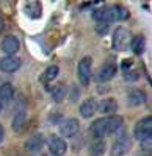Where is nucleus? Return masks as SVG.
Segmentation results:
<instances>
[{"label":"nucleus","instance_id":"f257e3e1","mask_svg":"<svg viewBox=\"0 0 152 156\" xmlns=\"http://www.w3.org/2000/svg\"><path fill=\"white\" fill-rule=\"evenodd\" d=\"M124 128V119L121 115H107L93 123L91 131L96 139H104L108 134H115Z\"/></svg>","mask_w":152,"mask_h":156},{"label":"nucleus","instance_id":"f03ea898","mask_svg":"<svg viewBox=\"0 0 152 156\" xmlns=\"http://www.w3.org/2000/svg\"><path fill=\"white\" fill-rule=\"evenodd\" d=\"M111 45H113V50L116 51H125L130 45V33L127 28L124 27H118L115 31H113V36H111Z\"/></svg>","mask_w":152,"mask_h":156},{"label":"nucleus","instance_id":"7ed1b4c3","mask_svg":"<svg viewBox=\"0 0 152 156\" xmlns=\"http://www.w3.org/2000/svg\"><path fill=\"white\" fill-rule=\"evenodd\" d=\"M133 136L140 142H150V137H152V117L150 115L143 117V119L135 125Z\"/></svg>","mask_w":152,"mask_h":156},{"label":"nucleus","instance_id":"20e7f679","mask_svg":"<svg viewBox=\"0 0 152 156\" xmlns=\"http://www.w3.org/2000/svg\"><path fill=\"white\" fill-rule=\"evenodd\" d=\"M130 148H132V140H130V137L125 134V133H121V134L115 139V142H113L110 153H111V156H124V154L129 153Z\"/></svg>","mask_w":152,"mask_h":156},{"label":"nucleus","instance_id":"39448f33","mask_svg":"<svg viewBox=\"0 0 152 156\" xmlns=\"http://www.w3.org/2000/svg\"><path fill=\"white\" fill-rule=\"evenodd\" d=\"M93 75V59L90 56H85L79 62V80L82 86H88Z\"/></svg>","mask_w":152,"mask_h":156},{"label":"nucleus","instance_id":"423d86ee","mask_svg":"<svg viewBox=\"0 0 152 156\" xmlns=\"http://www.w3.org/2000/svg\"><path fill=\"white\" fill-rule=\"evenodd\" d=\"M47 147H49L50 154H54V156H63L68 150L66 140L63 137H58V136H50L47 140Z\"/></svg>","mask_w":152,"mask_h":156},{"label":"nucleus","instance_id":"0eeeda50","mask_svg":"<svg viewBox=\"0 0 152 156\" xmlns=\"http://www.w3.org/2000/svg\"><path fill=\"white\" fill-rule=\"evenodd\" d=\"M116 75V64L113 61H107L102 67H100L96 73V81L97 83H107L113 76Z\"/></svg>","mask_w":152,"mask_h":156},{"label":"nucleus","instance_id":"6e6552de","mask_svg":"<svg viewBox=\"0 0 152 156\" xmlns=\"http://www.w3.org/2000/svg\"><path fill=\"white\" fill-rule=\"evenodd\" d=\"M80 123L77 119H66L60 123V136L61 137H74L79 133Z\"/></svg>","mask_w":152,"mask_h":156},{"label":"nucleus","instance_id":"1a4fd4ad","mask_svg":"<svg viewBox=\"0 0 152 156\" xmlns=\"http://www.w3.org/2000/svg\"><path fill=\"white\" fill-rule=\"evenodd\" d=\"M2 51L6 55V56H16V53L19 51V39L16 36H6L3 41H2Z\"/></svg>","mask_w":152,"mask_h":156},{"label":"nucleus","instance_id":"9d476101","mask_svg":"<svg viewBox=\"0 0 152 156\" xmlns=\"http://www.w3.org/2000/svg\"><path fill=\"white\" fill-rule=\"evenodd\" d=\"M22 66V62L17 56H3L0 59V70H3L6 73H14L19 70Z\"/></svg>","mask_w":152,"mask_h":156},{"label":"nucleus","instance_id":"9b49d317","mask_svg":"<svg viewBox=\"0 0 152 156\" xmlns=\"http://www.w3.org/2000/svg\"><path fill=\"white\" fill-rule=\"evenodd\" d=\"M93 17L96 19V22H107L111 23L115 22V6H104L97 11L93 12Z\"/></svg>","mask_w":152,"mask_h":156},{"label":"nucleus","instance_id":"f8f14e48","mask_svg":"<svg viewBox=\"0 0 152 156\" xmlns=\"http://www.w3.org/2000/svg\"><path fill=\"white\" fill-rule=\"evenodd\" d=\"M97 111L100 114H105V117L115 115V112L118 111V103L115 98H104L97 103Z\"/></svg>","mask_w":152,"mask_h":156},{"label":"nucleus","instance_id":"ddd939ff","mask_svg":"<svg viewBox=\"0 0 152 156\" xmlns=\"http://www.w3.org/2000/svg\"><path fill=\"white\" fill-rule=\"evenodd\" d=\"M43 147H44V137L41 134H35L25 142V150L30 154H38L43 150Z\"/></svg>","mask_w":152,"mask_h":156},{"label":"nucleus","instance_id":"4468645a","mask_svg":"<svg viewBox=\"0 0 152 156\" xmlns=\"http://www.w3.org/2000/svg\"><path fill=\"white\" fill-rule=\"evenodd\" d=\"M97 112V101L94 98H88L80 105V115L85 119H91Z\"/></svg>","mask_w":152,"mask_h":156},{"label":"nucleus","instance_id":"2eb2a0df","mask_svg":"<svg viewBox=\"0 0 152 156\" xmlns=\"http://www.w3.org/2000/svg\"><path fill=\"white\" fill-rule=\"evenodd\" d=\"M146 94L143 92L141 89H132L129 95H127V101L130 106H141L146 103Z\"/></svg>","mask_w":152,"mask_h":156},{"label":"nucleus","instance_id":"dca6fc26","mask_svg":"<svg viewBox=\"0 0 152 156\" xmlns=\"http://www.w3.org/2000/svg\"><path fill=\"white\" fill-rule=\"evenodd\" d=\"M13 97H14V87H13V84L11 83H3L2 86H0V103L8 105V103L13 100Z\"/></svg>","mask_w":152,"mask_h":156},{"label":"nucleus","instance_id":"f3484780","mask_svg":"<svg viewBox=\"0 0 152 156\" xmlns=\"http://www.w3.org/2000/svg\"><path fill=\"white\" fill-rule=\"evenodd\" d=\"M130 50L133 51L135 55H141L143 51L146 50V39H144V36H135V37H132L130 39Z\"/></svg>","mask_w":152,"mask_h":156},{"label":"nucleus","instance_id":"a211bd4d","mask_svg":"<svg viewBox=\"0 0 152 156\" xmlns=\"http://www.w3.org/2000/svg\"><path fill=\"white\" fill-rule=\"evenodd\" d=\"M25 125H27V114H25L24 111L16 112V115L13 117V123H11L13 129H14L16 133H20V131H24Z\"/></svg>","mask_w":152,"mask_h":156},{"label":"nucleus","instance_id":"6ab92c4d","mask_svg":"<svg viewBox=\"0 0 152 156\" xmlns=\"http://www.w3.org/2000/svg\"><path fill=\"white\" fill-rule=\"evenodd\" d=\"M25 12H27V16L32 17V19H38L41 17V12H43V6L39 2H28L25 5Z\"/></svg>","mask_w":152,"mask_h":156},{"label":"nucleus","instance_id":"aec40b11","mask_svg":"<svg viewBox=\"0 0 152 156\" xmlns=\"http://www.w3.org/2000/svg\"><path fill=\"white\" fill-rule=\"evenodd\" d=\"M105 142L102 139H94L90 144V154L91 156H102L105 153Z\"/></svg>","mask_w":152,"mask_h":156},{"label":"nucleus","instance_id":"412c9836","mask_svg":"<svg viewBox=\"0 0 152 156\" xmlns=\"http://www.w3.org/2000/svg\"><path fill=\"white\" fill-rule=\"evenodd\" d=\"M50 95H52V98L55 101H63L65 100V95H66V89L63 86H54L52 89H50Z\"/></svg>","mask_w":152,"mask_h":156},{"label":"nucleus","instance_id":"4be33fe9","mask_svg":"<svg viewBox=\"0 0 152 156\" xmlns=\"http://www.w3.org/2000/svg\"><path fill=\"white\" fill-rule=\"evenodd\" d=\"M58 73H60V69H58L57 66H50V67H47V69H46L43 80H44L46 83H50V81H54L55 78L58 76Z\"/></svg>","mask_w":152,"mask_h":156},{"label":"nucleus","instance_id":"5701e85b","mask_svg":"<svg viewBox=\"0 0 152 156\" xmlns=\"http://www.w3.org/2000/svg\"><path fill=\"white\" fill-rule=\"evenodd\" d=\"M113 6H115V19L116 20H124L129 17V12L124 6H121V5H113Z\"/></svg>","mask_w":152,"mask_h":156},{"label":"nucleus","instance_id":"b1692460","mask_svg":"<svg viewBox=\"0 0 152 156\" xmlns=\"http://www.w3.org/2000/svg\"><path fill=\"white\" fill-rule=\"evenodd\" d=\"M108 27H110V23L107 22H97V27H96V31L99 34H105L108 31Z\"/></svg>","mask_w":152,"mask_h":156},{"label":"nucleus","instance_id":"393cba45","mask_svg":"<svg viewBox=\"0 0 152 156\" xmlns=\"http://www.w3.org/2000/svg\"><path fill=\"white\" fill-rule=\"evenodd\" d=\"M124 76L127 81H135V80H138V72L136 70H127V72H124Z\"/></svg>","mask_w":152,"mask_h":156},{"label":"nucleus","instance_id":"a878e982","mask_svg":"<svg viewBox=\"0 0 152 156\" xmlns=\"http://www.w3.org/2000/svg\"><path fill=\"white\" fill-rule=\"evenodd\" d=\"M3 27H5V20H3V16H2V12H0V31L3 30Z\"/></svg>","mask_w":152,"mask_h":156},{"label":"nucleus","instance_id":"bb28decb","mask_svg":"<svg viewBox=\"0 0 152 156\" xmlns=\"http://www.w3.org/2000/svg\"><path fill=\"white\" fill-rule=\"evenodd\" d=\"M3 137H5V131H3V126L0 125V142L3 140Z\"/></svg>","mask_w":152,"mask_h":156},{"label":"nucleus","instance_id":"cd10ccee","mask_svg":"<svg viewBox=\"0 0 152 156\" xmlns=\"http://www.w3.org/2000/svg\"><path fill=\"white\" fill-rule=\"evenodd\" d=\"M0 112H2V103H0Z\"/></svg>","mask_w":152,"mask_h":156}]
</instances>
